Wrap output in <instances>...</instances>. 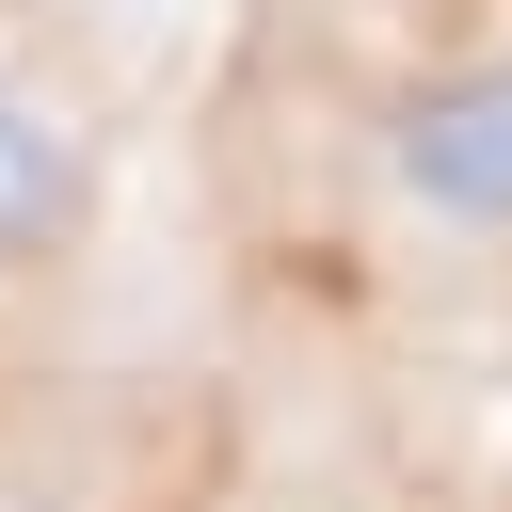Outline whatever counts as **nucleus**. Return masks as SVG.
Here are the masks:
<instances>
[{
	"label": "nucleus",
	"mask_w": 512,
	"mask_h": 512,
	"mask_svg": "<svg viewBox=\"0 0 512 512\" xmlns=\"http://www.w3.org/2000/svg\"><path fill=\"white\" fill-rule=\"evenodd\" d=\"M384 192L416 240H512V48H464L384 112Z\"/></svg>",
	"instance_id": "1"
},
{
	"label": "nucleus",
	"mask_w": 512,
	"mask_h": 512,
	"mask_svg": "<svg viewBox=\"0 0 512 512\" xmlns=\"http://www.w3.org/2000/svg\"><path fill=\"white\" fill-rule=\"evenodd\" d=\"M80 208H96V144L32 80H0V272L48 256V240H80Z\"/></svg>",
	"instance_id": "2"
}]
</instances>
